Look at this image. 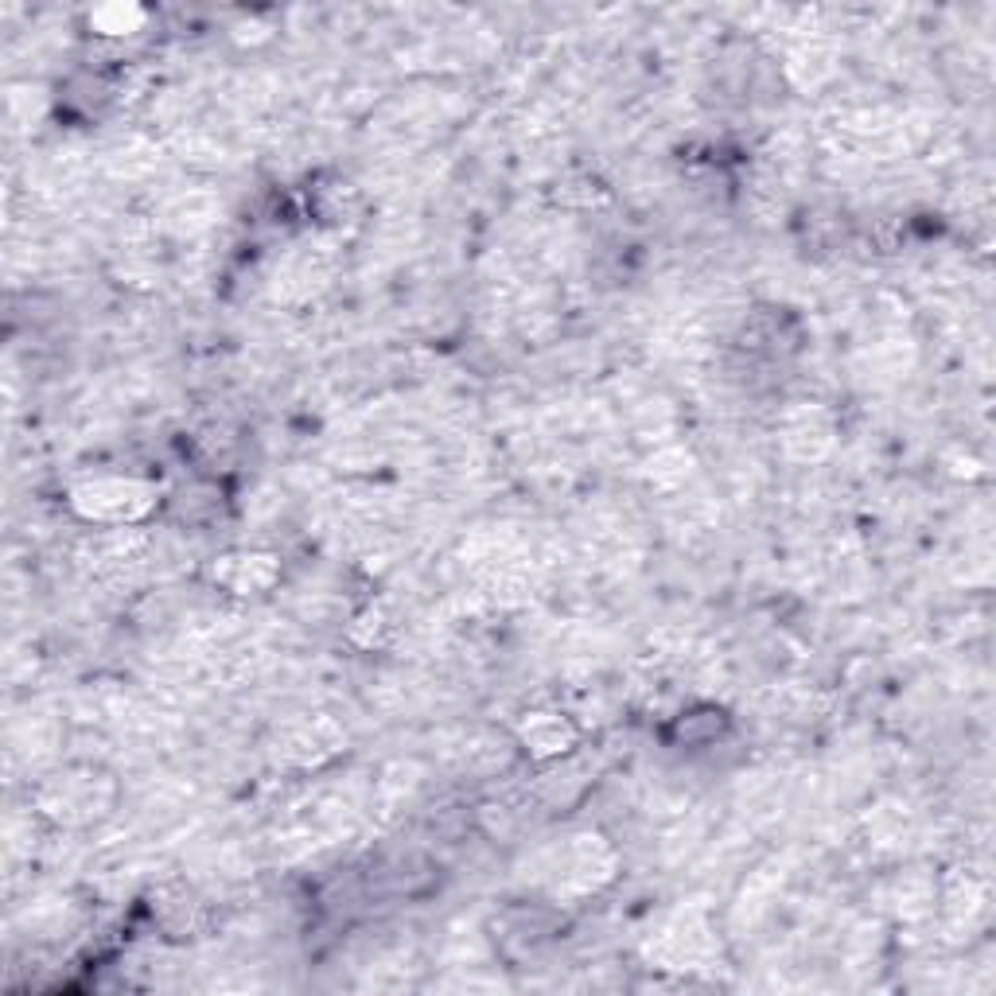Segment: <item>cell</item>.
Segmentation results:
<instances>
[{"mask_svg":"<svg viewBox=\"0 0 996 996\" xmlns=\"http://www.w3.org/2000/svg\"><path fill=\"white\" fill-rule=\"evenodd\" d=\"M90 24H94L98 32H106V36H129V32H137L144 24V12L141 8H121V4H113V8L90 12Z\"/></svg>","mask_w":996,"mask_h":996,"instance_id":"1","label":"cell"}]
</instances>
